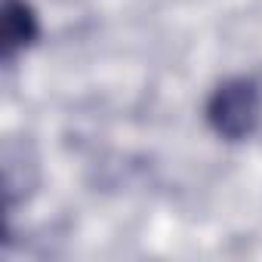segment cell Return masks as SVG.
I'll return each instance as SVG.
<instances>
[{
  "label": "cell",
  "mask_w": 262,
  "mask_h": 262,
  "mask_svg": "<svg viewBox=\"0 0 262 262\" xmlns=\"http://www.w3.org/2000/svg\"><path fill=\"white\" fill-rule=\"evenodd\" d=\"M204 114L219 139L241 142L259 126L262 90L253 77H228L210 93Z\"/></svg>",
  "instance_id": "cell-1"
},
{
  "label": "cell",
  "mask_w": 262,
  "mask_h": 262,
  "mask_svg": "<svg viewBox=\"0 0 262 262\" xmlns=\"http://www.w3.org/2000/svg\"><path fill=\"white\" fill-rule=\"evenodd\" d=\"M40 37V19L28 0H4V59L13 62L19 53L34 47Z\"/></svg>",
  "instance_id": "cell-2"
}]
</instances>
